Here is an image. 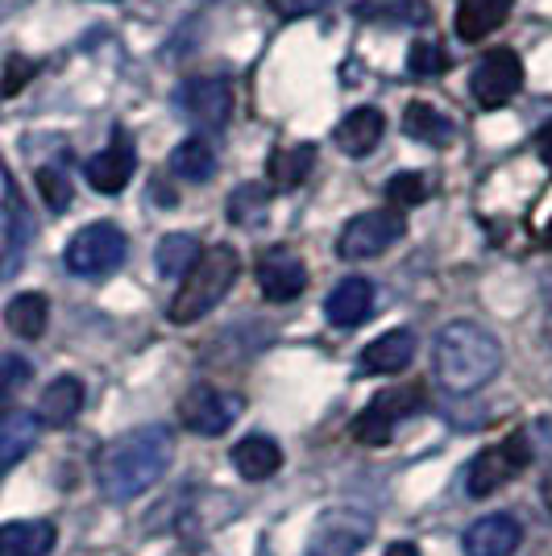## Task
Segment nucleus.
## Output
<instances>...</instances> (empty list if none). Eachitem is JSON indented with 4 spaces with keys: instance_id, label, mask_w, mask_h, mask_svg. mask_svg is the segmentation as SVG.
<instances>
[{
    "instance_id": "f257e3e1",
    "label": "nucleus",
    "mask_w": 552,
    "mask_h": 556,
    "mask_svg": "<svg viewBox=\"0 0 552 556\" xmlns=\"http://www.w3.org/2000/svg\"><path fill=\"white\" fill-rule=\"evenodd\" d=\"M175 462V437L162 424H141L116 437L96 457V486L109 503H134L150 486H159Z\"/></svg>"
},
{
    "instance_id": "f03ea898",
    "label": "nucleus",
    "mask_w": 552,
    "mask_h": 556,
    "mask_svg": "<svg viewBox=\"0 0 552 556\" xmlns=\"http://www.w3.org/2000/svg\"><path fill=\"white\" fill-rule=\"evenodd\" d=\"M503 370V345L490 328L474 320H453L437 332L432 341V374L440 387L453 394L482 391L494 374Z\"/></svg>"
},
{
    "instance_id": "7ed1b4c3",
    "label": "nucleus",
    "mask_w": 552,
    "mask_h": 556,
    "mask_svg": "<svg viewBox=\"0 0 552 556\" xmlns=\"http://www.w3.org/2000/svg\"><path fill=\"white\" fill-rule=\"evenodd\" d=\"M237 270H241L237 250H229V245H212V250H204L200 262H196V266L187 270L184 282H179V291H175L171 307H166L171 325H196V320H204L208 312L233 291Z\"/></svg>"
},
{
    "instance_id": "20e7f679",
    "label": "nucleus",
    "mask_w": 552,
    "mask_h": 556,
    "mask_svg": "<svg viewBox=\"0 0 552 556\" xmlns=\"http://www.w3.org/2000/svg\"><path fill=\"white\" fill-rule=\"evenodd\" d=\"M424 403H428V394H424V387H419V382L387 387V391L374 394L366 407H362V416L353 419V441L369 444V448L387 444L394 437V428H399L403 419H412Z\"/></svg>"
},
{
    "instance_id": "39448f33",
    "label": "nucleus",
    "mask_w": 552,
    "mask_h": 556,
    "mask_svg": "<svg viewBox=\"0 0 552 556\" xmlns=\"http://www.w3.org/2000/svg\"><path fill=\"white\" fill-rule=\"evenodd\" d=\"M129 257V237L113 220H96L67 241V270L79 278H104L121 270Z\"/></svg>"
},
{
    "instance_id": "423d86ee",
    "label": "nucleus",
    "mask_w": 552,
    "mask_h": 556,
    "mask_svg": "<svg viewBox=\"0 0 552 556\" xmlns=\"http://www.w3.org/2000/svg\"><path fill=\"white\" fill-rule=\"evenodd\" d=\"M528 465H531V441L515 432V437L490 444L486 453H478L474 462L465 465V494L469 498H486L494 490L511 486Z\"/></svg>"
},
{
    "instance_id": "0eeeda50",
    "label": "nucleus",
    "mask_w": 552,
    "mask_h": 556,
    "mask_svg": "<svg viewBox=\"0 0 552 556\" xmlns=\"http://www.w3.org/2000/svg\"><path fill=\"white\" fill-rule=\"evenodd\" d=\"M175 113L200 134H216L229 125L233 113V88L221 75H191L175 88Z\"/></svg>"
},
{
    "instance_id": "6e6552de",
    "label": "nucleus",
    "mask_w": 552,
    "mask_h": 556,
    "mask_svg": "<svg viewBox=\"0 0 552 556\" xmlns=\"http://www.w3.org/2000/svg\"><path fill=\"white\" fill-rule=\"evenodd\" d=\"M403 232H407L403 212H394V208L362 212V216H353L346 229H341V237H337V254L346 257V262H366V257L387 254Z\"/></svg>"
},
{
    "instance_id": "1a4fd4ad",
    "label": "nucleus",
    "mask_w": 552,
    "mask_h": 556,
    "mask_svg": "<svg viewBox=\"0 0 552 556\" xmlns=\"http://www.w3.org/2000/svg\"><path fill=\"white\" fill-rule=\"evenodd\" d=\"M246 399L237 391H225V387H212V382H200L179 399V419L196 437H225L237 416H241Z\"/></svg>"
},
{
    "instance_id": "9d476101",
    "label": "nucleus",
    "mask_w": 552,
    "mask_h": 556,
    "mask_svg": "<svg viewBox=\"0 0 552 556\" xmlns=\"http://www.w3.org/2000/svg\"><path fill=\"white\" fill-rule=\"evenodd\" d=\"M374 535V519L357 507H333L312 528L308 556H357Z\"/></svg>"
},
{
    "instance_id": "9b49d317",
    "label": "nucleus",
    "mask_w": 552,
    "mask_h": 556,
    "mask_svg": "<svg viewBox=\"0 0 552 556\" xmlns=\"http://www.w3.org/2000/svg\"><path fill=\"white\" fill-rule=\"evenodd\" d=\"M524 88V63L515 50H486L469 71V92L482 109H503L511 96Z\"/></svg>"
},
{
    "instance_id": "f8f14e48",
    "label": "nucleus",
    "mask_w": 552,
    "mask_h": 556,
    "mask_svg": "<svg viewBox=\"0 0 552 556\" xmlns=\"http://www.w3.org/2000/svg\"><path fill=\"white\" fill-rule=\"evenodd\" d=\"M0 278L17 275V266L25 262V250L34 241V216L25 208V195L17 191L13 179H4V212H0Z\"/></svg>"
},
{
    "instance_id": "ddd939ff",
    "label": "nucleus",
    "mask_w": 552,
    "mask_h": 556,
    "mask_svg": "<svg viewBox=\"0 0 552 556\" xmlns=\"http://www.w3.org/2000/svg\"><path fill=\"white\" fill-rule=\"evenodd\" d=\"M134 166H138V150H134V138L129 134H121L116 129L113 141L96 154V159H88V184L100 191V195H121L125 187H129V179H134Z\"/></svg>"
},
{
    "instance_id": "4468645a",
    "label": "nucleus",
    "mask_w": 552,
    "mask_h": 556,
    "mask_svg": "<svg viewBox=\"0 0 552 556\" xmlns=\"http://www.w3.org/2000/svg\"><path fill=\"white\" fill-rule=\"evenodd\" d=\"M258 287L271 303H291L308 287V266L291 250H266L258 257Z\"/></svg>"
},
{
    "instance_id": "2eb2a0df",
    "label": "nucleus",
    "mask_w": 552,
    "mask_h": 556,
    "mask_svg": "<svg viewBox=\"0 0 552 556\" xmlns=\"http://www.w3.org/2000/svg\"><path fill=\"white\" fill-rule=\"evenodd\" d=\"M519 540H524L519 519L506 510H494L465 532V556H511L519 548Z\"/></svg>"
},
{
    "instance_id": "dca6fc26",
    "label": "nucleus",
    "mask_w": 552,
    "mask_h": 556,
    "mask_svg": "<svg viewBox=\"0 0 552 556\" xmlns=\"http://www.w3.org/2000/svg\"><path fill=\"white\" fill-rule=\"evenodd\" d=\"M382 129H387L382 113L369 109V104H362V109H353V113L341 116V125L333 129V141L341 146V154H349V159H366V154L378 150Z\"/></svg>"
},
{
    "instance_id": "f3484780",
    "label": "nucleus",
    "mask_w": 552,
    "mask_h": 556,
    "mask_svg": "<svg viewBox=\"0 0 552 556\" xmlns=\"http://www.w3.org/2000/svg\"><path fill=\"white\" fill-rule=\"evenodd\" d=\"M324 312H328V320L337 328L366 325L369 312H374V287H369V278H362V275L341 278V282L333 287L328 303H324Z\"/></svg>"
},
{
    "instance_id": "a211bd4d",
    "label": "nucleus",
    "mask_w": 552,
    "mask_h": 556,
    "mask_svg": "<svg viewBox=\"0 0 552 556\" xmlns=\"http://www.w3.org/2000/svg\"><path fill=\"white\" fill-rule=\"evenodd\" d=\"M515 9V0H461L457 4V38L461 42H486L499 34Z\"/></svg>"
},
{
    "instance_id": "6ab92c4d",
    "label": "nucleus",
    "mask_w": 552,
    "mask_h": 556,
    "mask_svg": "<svg viewBox=\"0 0 552 556\" xmlns=\"http://www.w3.org/2000/svg\"><path fill=\"white\" fill-rule=\"evenodd\" d=\"M415 357V337L407 328H391L378 341L362 349V370L366 374H403Z\"/></svg>"
},
{
    "instance_id": "aec40b11",
    "label": "nucleus",
    "mask_w": 552,
    "mask_h": 556,
    "mask_svg": "<svg viewBox=\"0 0 552 556\" xmlns=\"http://www.w3.org/2000/svg\"><path fill=\"white\" fill-rule=\"evenodd\" d=\"M54 540L59 532L50 519H13L0 528V556H50Z\"/></svg>"
},
{
    "instance_id": "412c9836",
    "label": "nucleus",
    "mask_w": 552,
    "mask_h": 556,
    "mask_svg": "<svg viewBox=\"0 0 552 556\" xmlns=\"http://www.w3.org/2000/svg\"><path fill=\"white\" fill-rule=\"evenodd\" d=\"M316 170V146L312 141H296V146H278L266 163V179L275 191H296L303 179H312Z\"/></svg>"
},
{
    "instance_id": "4be33fe9",
    "label": "nucleus",
    "mask_w": 552,
    "mask_h": 556,
    "mask_svg": "<svg viewBox=\"0 0 552 556\" xmlns=\"http://www.w3.org/2000/svg\"><path fill=\"white\" fill-rule=\"evenodd\" d=\"M353 13L369 25H391V29H415L432 22L428 0H357Z\"/></svg>"
},
{
    "instance_id": "5701e85b",
    "label": "nucleus",
    "mask_w": 552,
    "mask_h": 556,
    "mask_svg": "<svg viewBox=\"0 0 552 556\" xmlns=\"http://www.w3.org/2000/svg\"><path fill=\"white\" fill-rule=\"evenodd\" d=\"M79 412H84V382L75 374L54 378L38 399V424H50V428H67Z\"/></svg>"
},
{
    "instance_id": "b1692460",
    "label": "nucleus",
    "mask_w": 552,
    "mask_h": 556,
    "mask_svg": "<svg viewBox=\"0 0 552 556\" xmlns=\"http://www.w3.org/2000/svg\"><path fill=\"white\" fill-rule=\"evenodd\" d=\"M171 175L179 179V184H208L212 175H216V146L204 138V134H196V138H184L175 150H171Z\"/></svg>"
},
{
    "instance_id": "393cba45",
    "label": "nucleus",
    "mask_w": 552,
    "mask_h": 556,
    "mask_svg": "<svg viewBox=\"0 0 552 556\" xmlns=\"http://www.w3.org/2000/svg\"><path fill=\"white\" fill-rule=\"evenodd\" d=\"M233 465H237V473L246 482H266L283 469V448L271 437H246L233 448Z\"/></svg>"
},
{
    "instance_id": "a878e982",
    "label": "nucleus",
    "mask_w": 552,
    "mask_h": 556,
    "mask_svg": "<svg viewBox=\"0 0 552 556\" xmlns=\"http://www.w3.org/2000/svg\"><path fill=\"white\" fill-rule=\"evenodd\" d=\"M38 432L42 424L29 412H0V469L17 465L38 444Z\"/></svg>"
},
{
    "instance_id": "bb28decb",
    "label": "nucleus",
    "mask_w": 552,
    "mask_h": 556,
    "mask_svg": "<svg viewBox=\"0 0 552 556\" xmlns=\"http://www.w3.org/2000/svg\"><path fill=\"white\" fill-rule=\"evenodd\" d=\"M4 320H9V332H13V337H22V341H38V337L47 332V320H50L47 295H38V291H22V295H13L9 307H4Z\"/></svg>"
},
{
    "instance_id": "cd10ccee",
    "label": "nucleus",
    "mask_w": 552,
    "mask_h": 556,
    "mask_svg": "<svg viewBox=\"0 0 552 556\" xmlns=\"http://www.w3.org/2000/svg\"><path fill=\"white\" fill-rule=\"evenodd\" d=\"M403 134L424 141V146H449L453 134H457V125L440 113L437 104H419L415 100V104H407V113H403Z\"/></svg>"
},
{
    "instance_id": "c85d7f7f",
    "label": "nucleus",
    "mask_w": 552,
    "mask_h": 556,
    "mask_svg": "<svg viewBox=\"0 0 552 556\" xmlns=\"http://www.w3.org/2000/svg\"><path fill=\"white\" fill-rule=\"evenodd\" d=\"M200 241L191 237V232H166L159 241V250H154V266H159L162 278H179L184 282L187 270L200 262Z\"/></svg>"
},
{
    "instance_id": "c756f323",
    "label": "nucleus",
    "mask_w": 552,
    "mask_h": 556,
    "mask_svg": "<svg viewBox=\"0 0 552 556\" xmlns=\"http://www.w3.org/2000/svg\"><path fill=\"white\" fill-rule=\"evenodd\" d=\"M266 212H271V187L241 184L229 195V220L237 225V229H253V225H262V220H266Z\"/></svg>"
},
{
    "instance_id": "7c9ffc66",
    "label": "nucleus",
    "mask_w": 552,
    "mask_h": 556,
    "mask_svg": "<svg viewBox=\"0 0 552 556\" xmlns=\"http://www.w3.org/2000/svg\"><path fill=\"white\" fill-rule=\"evenodd\" d=\"M432 195V184H428V175H419V170H399L391 184H387V200H391V208H415V204H424Z\"/></svg>"
},
{
    "instance_id": "2f4dec72",
    "label": "nucleus",
    "mask_w": 552,
    "mask_h": 556,
    "mask_svg": "<svg viewBox=\"0 0 552 556\" xmlns=\"http://www.w3.org/2000/svg\"><path fill=\"white\" fill-rule=\"evenodd\" d=\"M38 191H42V200H47L50 212H63L71 204V179L59 166H42V170H38Z\"/></svg>"
},
{
    "instance_id": "473e14b6",
    "label": "nucleus",
    "mask_w": 552,
    "mask_h": 556,
    "mask_svg": "<svg viewBox=\"0 0 552 556\" xmlns=\"http://www.w3.org/2000/svg\"><path fill=\"white\" fill-rule=\"evenodd\" d=\"M29 374H34V366H29L25 357H17V353H4V357H0V407L29 382Z\"/></svg>"
},
{
    "instance_id": "72a5a7b5",
    "label": "nucleus",
    "mask_w": 552,
    "mask_h": 556,
    "mask_svg": "<svg viewBox=\"0 0 552 556\" xmlns=\"http://www.w3.org/2000/svg\"><path fill=\"white\" fill-rule=\"evenodd\" d=\"M449 67V59H444V50L437 42H415L407 50V71L419 75V79H428V75H440V71Z\"/></svg>"
},
{
    "instance_id": "f704fd0d",
    "label": "nucleus",
    "mask_w": 552,
    "mask_h": 556,
    "mask_svg": "<svg viewBox=\"0 0 552 556\" xmlns=\"http://www.w3.org/2000/svg\"><path fill=\"white\" fill-rule=\"evenodd\" d=\"M34 63H29V59H22V54H13V59H9V63H4V84H0V88H4V96H17L25 88V84H29V79H34Z\"/></svg>"
},
{
    "instance_id": "c9c22d12",
    "label": "nucleus",
    "mask_w": 552,
    "mask_h": 556,
    "mask_svg": "<svg viewBox=\"0 0 552 556\" xmlns=\"http://www.w3.org/2000/svg\"><path fill=\"white\" fill-rule=\"evenodd\" d=\"M278 9V17H303L312 9H321V0H271Z\"/></svg>"
},
{
    "instance_id": "e433bc0d",
    "label": "nucleus",
    "mask_w": 552,
    "mask_h": 556,
    "mask_svg": "<svg viewBox=\"0 0 552 556\" xmlns=\"http://www.w3.org/2000/svg\"><path fill=\"white\" fill-rule=\"evenodd\" d=\"M536 154H540V163L552 166V121L536 134Z\"/></svg>"
},
{
    "instance_id": "4c0bfd02",
    "label": "nucleus",
    "mask_w": 552,
    "mask_h": 556,
    "mask_svg": "<svg viewBox=\"0 0 552 556\" xmlns=\"http://www.w3.org/2000/svg\"><path fill=\"white\" fill-rule=\"evenodd\" d=\"M387 556H419V548H415V544H407V540H399V544H391V548H387Z\"/></svg>"
},
{
    "instance_id": "58836bf2",
    "label": "nucleus",
    "mask_w": 552,
    "mask_h": 556,
    "mask_svg": "<svg viewBox=\"0 0 552 556\" xmlns=\"http://www.w3.org/2000/svg\"><path fill=\"white\" fill-rule=\"evenodd\" d=\"M544 507L552 510V469L544 473Z\"/></svg>"
},
{
    "instance_id": "ea45409f",
    "label": "nucleus",
    "mask_w": 552,
    "mask_h": 556,
    "mask_svg": "<svg viewBox=\"0 0 552 556\" xmlns=\"http://www.w3.org/2000/svg\"><path fill=\"white\" fill-rule=\"evenodd\" d=\"M544 245L552 250V220H549V229H544Z\"/></svg>"
}]
</instances>
